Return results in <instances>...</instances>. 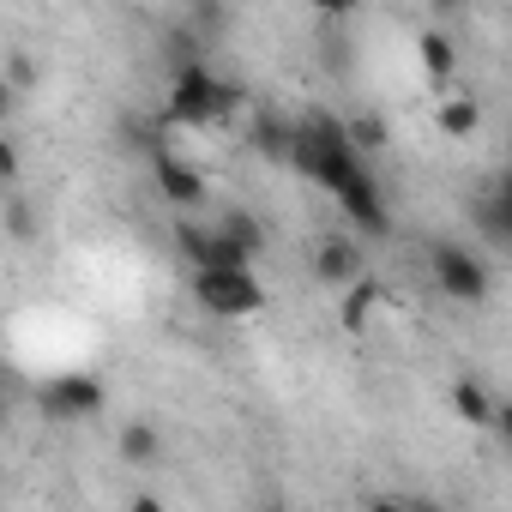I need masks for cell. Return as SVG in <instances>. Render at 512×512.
<instances>
[{"mask_svg": "<svg viewBox=\"0 0 512 512\" xmlns=\"http://www.w3.org/2000/svg\"><path fill=\"white\" fill-rule=\"evenodd\" d=\"M452 410H458L470 428H482V434H494V422H500V398H494L476 374H458V380H452Z\"/></svg>", "mask_w": 512, "mask_h": 512, "instance_id": "cell-9", "label": "cell"}, {"mask_svg": "<svg viewBox=\"0 0 512 512\" xmlns=\"http://www.w3.org/2000/svg\"><path fill=\"white\" fill-rule=\"evenodd\" d=\"M7 235L25 247V241H37V211H31V199L25 193H7Z\"/></svg>", "mask_w": 512, "mask_h": 512, "instance_id": "cell-16", "label": "cell"}, {"mask_svg": "<svg viewBox=\"0 0 512 512\" xmlns=\"http://www.w3.org/2000/svg\"><path fill=\"white\" fill-rule=\"evenodd\" d=\"M368 512H410V500H386L380 494V500H368Z\"/></svg>", "mask_w": 512, "mask_h": 512, "instance_id": "cell-23", "label": "cell"}, {"mask_svg": "<svg viewBox=\"0 0 512 512\" xmlns=\"http://www.w3.org/2000/svg\"><path fill=\"white\" fill-rule=\"evenodd\" d=\"M314 278H320L326 290H356V284H362V247L344 241V235H326V241L314 247Z\"/></svg>", "mask_w": 512, "mask_h": 512, "instance_id": "cell-7", "label": "cell"}, {"mask_svg": "<svg viewBox=\"0 0 512 512\" xmlns=\"http://www.w3.org/2000/svg\"><path fill=\"white\" fill-rule=\"evenodd\" d=\"M175 247H181V260H187L193 272L235 266V253H229V241L217 235V223H175Z\"/></svg>", "mask_w": 512, "mask_h": 512, "instance_id": "cell-8", "label": "cell"}, {"mask_svg": "<svg viewBox=\"0 0 512 512\" xmlns=\"http://www.w3.org/2000/svg\"><path fill=\"white\" fill-rule=\"evenodd\" d=\"M434 127H440L446 139H470V133L482 127V97H464V91L446 97V103L434 109Z\"/></svg>", "mask_w": 512, "mask_h": 512, "instance_id": "cell-12", "label": "cell"}, {"mask_svg": "<svg viewBox=\"0 0 512 512\" xmlns=\"http://www.w3.org/2000/svg\"><path fill=\"white\" fill-rule=\"evenodd\" d=\"M494 440L512 452V398H500V422H494Z\"/></svg>", "mask_w": 512, "mask_h": 512, "instance_id": "cell-20", "label": "cell"}, {"mask_svg": "<svg viewBox=\"0 0 512 512\" xmlns=\"http://www.w3.org/2000/svg\"><path fill=\"white\" fill-rule=\"evenodd\" d=\"M0 181H7V193H19V139L0 145Z\"/></svg>", "mask_w": 512, "mask_h": 512, "instance_id": "cell-19", "label": "cell"}, {"mask_svg": "<svg viewBox=\"0 0 512 512\" xmlns=\"http://www.w3.org/2000/svg\"><path fill=\"white\" fill-rule=\"evenodd\" d=\"M151 181H157V193L169 205H205V169L187 163V157H175V151L151 157Z\"/></svg>", "mask_w": 512, "mask_h": 512, "instance_id": "cell-5", "label": "cell"}, {"mask_svg": "<svg viewBox=\"0 0 512 512\" xmlns=\"http://www.w3.org/2000/svg\"><path fill=\"white\" fill-rule=\"evenodd\" d=\"M410 512H440V506L434 500H410Z\"/></svg>", "mask_w": 512, "mask_h": 512, "instance_id": "cell-25", "label": "cell"}, {"mask_svg": "<svg viewBox=\"0 0 512 512\" xmlns=\"http://www.w3.org/2000/svg\"><path fill=\"white\" fill-rule=\"evenodd\" d=\"M235 109H241V85L217 79V73L199 61V67H181V73H175L163 115H169L175 127H211V121H229Z\"/></svg>", "mask_w": 512, "mask_h": 512, "instance_id": "cell-1", "label": "cell"}, {"mask_svg": "<svg viewBox=\"0 0 512 512\" xmlns=\"http://www.w3.org/2000/svg\"><path fill=\"white\" fill-rule=\"evenodd\" d=\"M115 446H121V458H127V464H133V470H151V464H157V458H163V434H157V428H151V422H127V428H121V440H115Z\"/></svg>", "mask_w": 512, "mask_h": 512, "instance_id": "cell-13", "label": "cell"}, {"mask_svg": "<svg viewBox=\"0 0 512 512\" xmlns=\"http://www.w3.org/2000/svg\"><path fill=\"white\" fill-rule=\"evenodd\" d=\"M37 85V61L25 55V49H7V91L19 97V91H31Z\"/></svg>", "mask_w": 512, "mask_h": 512, "instance_id": "cell-17", "label": "cell"}, {"mask_svg": "<svg viewBox=\"0 0 512 512\" xmlns=\"http://www.w3.org/2000/svg\"><path fill=\"white\" fill-rule=\"evenodd\" d=\"M103 404H109V392H103L97 374H55V380L37 392V410H43L49 422H85V416H97Z\"/></svg>", "mask_w": 512, "mask_h": 512, "instance_id": "cell-4", "label": "cell"}, {"mask_svg": "<svg viewBox=\"0 0 512 512\" xmlns=\"http://www.w3.org/2000/svg\"><path fill=\"white\" fill-rule=\"evenodd\" d=\"M260 512H290V500H284V494H266V500H260Z\"/></svg>", "mask_w": 512, "mask_h": 512, "instance_id": "cell-24", "label": "cell"}, {"mask_svg": "<svg viewBox=\"0 0 512 512\" xmlns=\"http://www.w3.org/2000/svg\"><path fill=\"white\" fill-rule=\"evenodd\" d=\"M494 199H500V211H506V223H512V163H506V175L494 181Z\"/></svg>", "mask_w": 512, "mask_h": 512, "instance_id": "cell-21", "label": "cell"}, {"mask_svg": "<svg viewBox=\"0 0 512 512\" xmlns=\"http://www.w3.org/2000/svg\"><path fill=\"white\" fill-rule=\"evenodd\" d=\"M193 302L217 320H247L266 308V290L253 266H217V272H193Z\"/></svg>", "mask_w": 512, "mask_h": 512, "instance_id": "cell-2", "label": "cell"}, {"mask_svg": "<svg viewBox=\"0 0 512 512\" xmlns=\"http://www.w3.org/2000/svg\"><path fill=\"white\" fill-rule=\"evenodd\" d=\"M380 302H386V284H374V278H362L356 290H344V308H338V326H344L350 338H362Z\"/></svg>", "mask_w": 512, "mask_h": 512, "instance_id": "cell-11", "label": "cell"}, {"mask_svg": "<svg viewBox=\"0 0 512 512\" xmlns=\"http://www.w3.org/2000/svg\"><path fill=\"white\" fill-rule=\"evenodd\" d=\"M217 235L229 241L235 266H253V253L266 247V229H260V217H253V211H223V217H217Z\"/></svg>", "mask_w": 512, "mask_h": 512, "instance_id": "cell-10", "label": "cell"}, {"mask_svg": "<svg viewBox=\"0 0 512 512\" xmlns=\"http://www.w3.org/2000/svg\"><path fill=\"white\" fill-rule=\"evenodd\" d=\"M127 512H169V506H163L157 494H133V506H127Z\"/></svg>", "mask_w": 512, "mask_h": 512, "instance_id": "cell-22", "label": "cell"}, {"mask_svg": "<svg viewBox=\"0 0 512 512\" xmlns=\"http://www.w3.org/2000/svg\"><path fill=\"white\" fill-rule=\"evenodd\" d=\"M338 205H344V217H350L362 235H386V229H392V211H386V193H380L374 169H362V175L338 193Z\"/></svg>", "mask_w": 512, "mask_h": 512, "instance_id": "cell-6", "label": "cell"}, {"mask_svg": "<svg viewBox=\"0 0 512 512\" xmlns=\"http://www.w3.org/2000/svg\"><path fill=\"white\" fill-rule=\"evenodd\" d=\"M350 139H356V151H380L386 145V121L380 115H356L350 121Z\"/></svg>", "mask_w": 512, "mask_h": 512, "instance_id": "cell-18", "label": "cell"}, {"mask_svg": "<svg viewBox=\"0 0 512 512\" xmlns=\"http://www.w3.org/2000/svg\"><path fill=\"white\" fill-rule=\"evenodd\" d=\"M416 55H422V73H428L434 85H446L452 67H458V49H452V37H440V31H422V37H416Z\"/></svg>", "mask_w": 512, "mask_h": 512, "instance_id": "cell-14", "label": "cell"}, {"mask_svg": "<svg viewBox=\"0 0 512 512\" xmlns=\"http://www.w3.org/2000/svg\"><path fill=\"white\" fill-rule=\"evenodd\" d=\"M470 223L482 229V241H494V247H512V223H506V211H500V199H494V187L470 199Z\"/></svg>", "mask_w": 512, "mask_h": 512, "instance_id": "cell-15", "label": "cell"}, {"mask_svg": "<svg viewBox=\"0 0 512 512\" xmlns=\"http://www.w3.org/2000/svg\"><path fill=\"white\" fill-rule=\"evenodd\" d=\"M428 272H434V290L446 296V302H482L488 296V266L476 260V253L464 247V241H434L428 247Z\"/></svg>", "mask_w": 512, "mask_h": 512, "instance_id": "cell-3", "label": "cell"}]
</instances>
